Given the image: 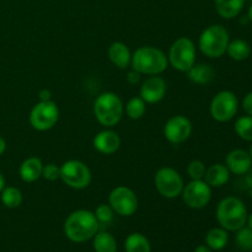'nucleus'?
Instances as JSON below:
<instances>
[{
	"instance_id": "nucleus-1",
	"label": "nucleus",
	"mask_w": 252,
	"mask_h": 252,
	"mask_svg": "<svg viewBox=\"0 0 252 252\" xmlns=\"http://www.w3.org/2000/svg\"><path fill=\"white\" fill-rule=\"evenodd\" d=\"M98 229L100 224L94 212L86 209L71 212L64 221V234L66 239L76 244L85 243L93 239Z\"/></svg>"
},
{
	"instance_id": "nucleus-2",
	"label": "nucleus",
	"mask_w": 252,
	"mask_h": 252,
	"mask_svg": "<svg viewBox=\"0 0 252 252\" xmlns=\"http://www.w3.org/2000/svg\"><path fill=\"white\" fill-rule=\"evenodd\" d=\"M169 65L167 56L157 47L143 46L132 54L130 66L142 75H160Z\"/></svg>"
},
{
	"instance_id": "nucleus-3",
	"label": "nucleus",
	"mask_w": 252,
	"mask_h": 252,
	"mask_svg": "<svg viewBox=\"0 0 252 252\" xmlns=\"http://www.w3.org/2000/svg\"><path fill=\"white\" fill-rule=\"evenodd\" d=\"M217 220L226 231H238L246 225L248 208L240 198L234 196L225 197L217 206Z\"/></svg>"
},
{
	"instance_id": "nucleus-4",
	"label": "nucleus",
	"mask_w": 252,
	"mask_h": 252,
	"mask_svg": "<svg viewBox=\"0 0 252 252\" xmlns=\"http://www.w3.org/2000/svg\"><path fill=\"white\" fill-rule=\"evenodd\" d=\"M125 113V106L120 96L115 93H102L94 102V115L96 121L106 128L118 125Z\"/></svg>"
},
{
	"instance_id": "nucleus-5",
	"label": "nucleus",
	"mask_w": 252,
	"mask_h": 252,
	"mask_svg": "<svg viewBox=\"0 0 252 252\" xmlns=\"http://www.w3.org/2000/svg\"><path fill=\"white\" fill-rule=\"evenodd\" d=\"M230 42L228 30L221 25H211L202 31L198 38V48L208 58H220L226 53Z\"/></svg>"
},
{
	"instance_id": "nucleus-6",
	"label": "nucleus",
	"mask_w": 252,
	"mask_h": 252,
	"mask_svg": "<svg viewBox=\"0 0 252 252\" xmlns=\"http://www.w3.org/2000/svg\"><path fill=\"white\" fill-rule=\"evenodd\" d=\"M167 61L176 70L187 73L196 63V46L189 37H180L171 44Z\"/></svg>"
},
{
	"instance_id": "nucleus-7",
	"label": "nucleus",
	"mask_w": 252,
	"mask_h": 252,
	"mask_svg": "<svg viewBox=\"0 0 252 252\" xmlns=\"http://www.w3.org/2000/svg\"><path fill=\"white\" fill-rule=\"evenodd\" d=\"M154 184L160 196L169 199L181 196L185 187L184 179L180 172L169 166L158 170L154 177Z\"/></svg>"
},
{
	"instance_id": "nucleus-8",
	"label": "nucleus",
	"mask_w": 252,
	"mask_h": 252,
	"mask_svg": "<svg viewBox=\"0 0 252 252\" xmlns=\"http://www.w3.org/2000/svg\"><path fill=\"white\" fill-rule=\"evenodd\" d=\"M59 120V108L54 101H39L32 107L29 121L33 129L46 132L52 129Z\"/></svg>"
},
{
	"instance_id": "nucleus-9",
	"label": "nucleus",
	"mask_w": 252,
	"mask_h": 252,
	"mask_svg": "<svg viewBox=\"0 0 252 252\" xmlns=\"http://www.w3.org/2000/svg\"><path fill=\"white\" fill-rule=\"evenodd\" d=\"M59 179L73 189H84L91 184V171L80 160H68L61 166Z\"/></svg>"
},
{
	"instance_id": "nucleus-10",
	"label": "nucleus",
	"mask_w": 252,
	"mask_h": 252,
	"mask_svg": "<svg viewBox=\"0 0 252 252\" xmlns=\"http://www.w3.org/2000/svg\"><path fill=\"white\" fill-rule=\"evenodd\" d=\"M239 110V100L233 91H219L211 101L209 112L217 122L225 123L233 120Z\"/></svg>"
},
{
	"instance_id": "nucleus-11",
	"label": "nucleus",
	"mask_w": 252,
	"mask_h": 252,
	"mask_svg": "<svg viewBox=\"0 0 252 252\" xmlns=\"http://www.w3.org/2000/svg\"><path fill=\"white\" fill-rule=\"evenodd\" d=\"M108 204L118 216L130 217L138 209V197L129 187L117 186L110 192Z\"/></svg>"
},
{
	"instance_id": "nucleus-12",
	"label": "nucleus",
	"mask_w": 252,
	"mask_h": 252,
	"mask_svg": "<svg viewBox=\"0 0 252 252\" xmlns=\"http://www.w3.org/2000/svg\"><path fill=\"white\" fill-rule=\"evenodd\" d=\"M185 204L192 209H202L208 206L212 198V187L204 180H191L185 185L181 193Z\"/></svg>"
},
{
	"instance_id": "nucleus-13",
	"label": "nucleus",
	"mask_w": 252,
	"mask_h": 252,
	"mask_svg": "<svg viewBox=\"0 0 252 252\" xmlns=\"http://www.w3.org/2000/svg\"><path fill=\"white\" fill-rule=\"evenodd\" d=\"M192 134V123L182 115L169 118L164 126V135L171 144H181L186 142Z\"/></svg>"
},
{
	"instance_id": "nucleus-14",
	"label": "nucleus",
	"mask_w": 252,
	"mask_h": 252,
	"mask_svg": "<svg viewBox=\"0 0 252 252\" xmlns=\"http://www.w3.org/2000/svg\"><path fill=\"white\" fill-rule=\"evenodd\" d=\"M166 81L159 75H149L142 83L139 96L145 103H158L166 95Z\"/></svg>"
},
{
	"instance_id": "nucleus-15",
	"label": "nucleus",
	"mask_w": 252,
	"mask_h": 252,
	"mask_svg": "<svg viewBox=\"0 0 252 252\" xmlns=\"http://www.w3.org/2000/svg\"><path fill=\"white\" fill-rule=\"evenodd\" d=\"M93 145L95 148L96 152L103 155H111L115 154L121 147V138L118 133L115 130L105 129L98 132L97 134L94 137Z\"/></svg>"
},
{
	"instance_id": "nucleus-16",
	"label": "nucleus",
	"mask_w": 252,
	"mask_h": 252,
	"mask_svg": "<svg viewBox=\"0 0 252 252\" xmlns=\"http://www.w3.org/2000/svg\"><path fill=\"white\" fill-rule=\"evenodd\" d=\"M225 166L234 175H245L252 166V160L249 152L244 149H234L225 158Z\"/></svg>"
},
{
	"instance_id": "nucleus-17",
	"label": "nucleus",
	"mask_w": 252,
	"mask_h": 252,
	"mask_svg": "<svg viewBox=\"0 0 252 252\" xmlns=\"http://www.w3.org/2000/svg\"><path fill=\"white\" fill-rule=\"evenodd\" d=\"M42 170H43L42 160L37 157H31L25 159L20 165L19 175L22 181L32 184V182L37 181L39 177H42Z\"/></svg>"
},
{
	"instance_id": "nucleus-18",
	"label": "nucleus",
	"mask_w": 252,
	"mask_h": 252,
	"mask_svg": "<svg viewBox=\"0 0 252 252\" xmlns=\"http://www.w3.org/2000/svg\"><path fill=\"white\" fill-rule=\"evenodd\" d=\"M107 54L111 63L115 66H117V68L127 69L130 65L132 53H130L127 44H125L123 42H113L108 47Z\"/></svg>"
},
{
	"instance_id": "nucleus-19",
	"label": "nucleus",
	"mask_w": 252,
	"mask_h": 252,
	"mask_svg": "<svg viewBox=\"0 0 252 252\" xmlns=\"http://www.w3.org/2000/svg\"><path fill=\"white\" fill-rule=\"evenodd\" d=\"M204 181L212 187V189H219L226 185L230 180V171L225 164H213L206 170V175H204Z\"/></svg>"
},
{
	"instance_id": "nucleus-20",
	"label": "nucleus",
	"mask_w": 252,
	"mask_h": 252,
	"mask_svg": "<svg viewBox=\"0 0 252 252\" xmlns=\"http://www.w3.org/2000/svg\"><path fill=\"white\" fill-rule=\"evenodd\" d=\"M246 0H214V7L220 17L231 20L243 11Z\"/></svg>"
},
{
	"instance_id": "nucleus-21",
	"label": "nucleus",
	"mask_w": 252,
	"mask_h": 252,
	"mask_svg": "<svg viewBox=\"0 0 252 252\" xmlns=\"http://www.w3.org/2000/svg\"><path fill=\"white\" fill-rule=\"evenodd\" d=\"M187 78L196 85H207L214 79V70L207 63H194V65L187 71Z\"/></svg>"
},
{
	"instance_id": "nucleus-22",
	"label": "nucleus",
	"mask_w": 252,
	"mask_h": 252,
	"mask_svg": "<svg viewBox=\"0 0 252 252\" xmlns=\"http://www.w3.org/2000/svg\"><path fill=\"white\" fill-rule=\"evenodd\" d=\"M226 54L230 57L233 61L243 62L250 57L251 46L248 41L243 38H235L229 42L228 48H226Z\"/></svg>"
},
{
	"instance_id": "nucleus-23",
	"label": "nucleus",
	"mask_w": 252,
	"mask_h": 252,
	"mask_svg": "<svg viewBox=\"0 0 252 252\" xmlns=\"http://www.w3.org/2000/svg\"><path fill=\"white\" fill-rule=\"evenodd\" d=\"M229 235L225 229L213 228L208 230L206 235V245L211 249L212 251H221L226 245H228Z\"/></svg>"
},
{
	"instance_id": "nucleus-24",
	"label": "nucleus",
	"mask_w": 252,
	"mask_h": 252,
	"mask_svg": "<svg viewBox=\"0 0 252 252\" xmlns=\"http://www.w3.org/2000/svg\"><path fill=\"white\" fill-rule=\"evenodd\" d=\"M95 252H117V241L108 231H97L93 238Z\"/></svg>"
},
{
	"instance_id": "nucleus-25",
	"label": "nucleus",
	"mask_w": 252,
	"mask_h": 252,
	"mask_svg": "<svg viewBox=\"0 0 252 252\" xmlns=\"http://www.w3.org/2000/svg\"><path fill=\"white\" fill-rule=\"evenodd\" d=\"M126 252H152V245L145 235L140 233H132L125 241Z\"/></svg>"
},
{
	"instance_id": "nucleus-26",
	"label": "nucleus",
	"mask_w": 252,
	"mask_h": 252,
	"mask_svg": "<svg viewBox=\"0 0 252 252\" xmlns=\"http://www.w3.org/2000/svg\"><path fill=\"white\" fill-rule=\"evenodd\" d=\"M0 196H1L2 204H4L6 208H17V207L21 206L22 203V193L19 189H16V187H4V189L0 192Z\"/></svg>"
},
{
	"instance_id": "nucleus-27",
	"label": "nucleus",
	"mask_w": 252,
	"mask_h": 252,
	"mask_svg": "<svg viewBox=\"0 0 252 252\" xmlns=\"http://www.w3.org/2000/svg\"><path fill=\"white\" fill-rule=\"evenodd\" d=\"M145 105H147V103H145V101L143 100L140 96H134V97L130 98L127 102V105H126V115L133 121L140 120V118L144 116L145 111H147Z\"/></svg>"
},
{
	"instance_id": "nucleus-28",
	"label": "nucleus",
	"mask_w": 252,
	"mask_h": 252,
	"mask_svg": "<svg viewBox=\"0 0 252 252\" xmlns=\"http://www.w3.org/2000/svg\"><path fill=\"white\" fill-rule=\"evenodd\" d=\"M234 130L239 138L252 143V116H241L235 121Z\"/></svg>"
},
{
	"instance_id": "nucleus-29",
	"label": "nucleus",
	"mask_w": 252,
	"mask_h": 252,
	"mask_svg": "<svg viewBox=\"0 0 252 252\" xmlns=\"http://www.w3.org/2000/svg\"><path fill=\"white\" fill-rule=\"evenodd\" d=\"M235 233L236 246L243 251H252V229L245 225Z\"/></svg>"
},
{
	"instance_id": "nucleus-30",
	"label": "nucleus",
	"mask_w": 252,
	"mask_h": 252,
	"mask_svg": "<svg viewBox=\"0 0 252 252\" xmlns=\"http://www.w3.org/2000/svg\"><path fill=\"white\" fill-rule=\"evenodd\" d=\"M96 219H97L98 224H110L113 220V216H115V212H113L112 207L110 204L101 203L96 207L95 212Z\"/></svg>"
},
{
	"instance_id": "nucleus-31",
	"label": "nucleus",
	"mask_w": 252,
	"mask_h": 252,
	"mask_svg": "<svg viewBox=\"0 0 252 252\" xmlns=\"http://www.w3.org/2000/svg\"><path fill=\"white\" fill-rule=\"evenodd\" d=\"M206 165L201 160H192L187 166V174L191 180H203L206 175Z\"/></svg>"
},
{
	"instance_id": "nucleus-32",
	"label": "nucleus",
	"mask_w": 252,
	"mask_h": 252,
	"mask_svg": "<svg viewBox=\"0 0 252 252\" xmlns=\"http://www.w3.org/2000/svg\"><path fill=\"white\" fill-rule=\"evenodd\" d=\"M42 177L47 181H57L61 177V166H57L56 164L51 162V164L43 165V170H42Z\"/></svg>"
},
{
	"instance_id": "nucleus-33",
	"label": "nucleus",
	"mask_w": 252,
	"mask_h": 252,
	"mask_svg": "<svg viewBox=\"0 0 252 252\" xmlns=\"http://www.w3.org/2000/svg\"><path fill=\"white\" fill-rule=\"evenodd\" d=\"M241 105H243V108L244 111H245L246 115L252 116V91L244 96L243 103H241Z\"/></svg>"
},
{
	"instance_id": "nucleus-34",
	"label": "nucleus",
	"mask_w": 252,
	"mask_h": 252,
	"mask_svg": "<svg viewBox=\"0 0 252 252\" xmlns=\"http://www.w3.org/2000/svg\"><path fill=\"white\" fill-rule=\"evenodd\" d=\"M140 79H142V74L138 73L137 70L132 69V70L128 71L127 74L128 84H130V85H137V84L140 81Z\"/></svg>"
},
{
	"instance_id": "nucleus-35",
	"label": "nucleus",
	"mask_w": 252,
	"mask_h": 252,
	"mask_svg": "<svg viewBox=\"0 0 252 252\" xmlns=\"http://www.w3.org/2000/svg\"><path fill=\"white\" fill-rule=\"evenodd\" d=\"M39 101H51L52 100V93L47 89H42L38 93Z\"/></svg>"
},
{
	"instance_id": "nucleus-36",
	"label": "nucleus",
	"mask_w": 252,
	"mask_h": 252,
	"mask_svg": "<svg viewBox=\"0 0 252 252\" xmlns=\"http://www.w3.org/2000/svg\"><path fill=\"white\" fill-rule=\"evenodd\" d=\"M245 184L248 185L249 189H252V166L246 171L245 174Z\"/></svg>"
},
{
	"instance_id": "nucleus-37",
	"label": "nucleus",
	"mask_w": 252,
	"mask_h": 252,
	"mask_svg": "<svg viewBox=\"0 0 252 252\" xmlns=\"http://www.w3.org/2000/svg\"><path fill=\"white\" fill-rule=\"evenodd\" d=\"M193 252H213L207 245H199L194 249Z\"/></svg>"
},
{
	"instance_id": "nucleus-38",
	"label": "nucleus",
	"mask_w": 252,
	"mask_h": 252,
	"mask_svg": "<svg viewBox=\"0 0 252 252\" xmlns=\"http://www.w3.org/2000/svg\"><path fill=\"white\" fill-rule=\"evenodd\" d=\"M6 150V142H5L4 138L0 137V155H2Z\"/></svg>"
},
{
	"instance_id": "nucleus-39",
	"label": "nucleus",
	"mask_w": 252,
	"mask_h": 252,
	"mask_svg": "<svg viewBox=\"0 0 252 252\" xmlns=\"http://www.w3.org/2000/svg\"><path fill=\"white\" fill-rule=\"evenodd\" d=\"M4 187H5V179H4V176H2L1 172H0V192L4 189Z\"/></svg>"
},
{
	"instance_id": "nucleus-40",
	"label": "nucleus",
	"mask_w": 252,
	"mask_h": 252,
	"mask_svg": "<svg viewBox=\"0 0 252 252\" xmlns=\"http://www.w3.org/2000/svg\"><path fill=\"white\" fill-rule=\"evenodd\" d=\"M248 19H249V21L252 22V4L250 5V7H249V11H248Z\"/></svg>"
},
{
	"instance_id": "nucleus-41",
	"label": "nucleus",
	"mask_w": 252,
	"mask_h": 252,
	"mask_svg": "<svg viewBox=\"0 0 252 252\" xmlns=\"http://www.w3.org/2000/svg\"><path fill=\"white\" fill-rule=\"evenodd\" d=\"M246 224H248L249 228L252 229V213L248 217V221H246Z\"/></svg>"
},
{
	"instance_id": "nucleus-42",
	"label": "nucleus",
	"mask_w": 252,
	"mask_h": 252,
	"mask_svg": "<svg viewBox=\"0 0 252 252\" xmlns=\"http://www.w3.org/2000/svg\"><path fill=\"white\" fill-rule=\"evenodd\" d=\"M249 154H250V157H251V160H252V145L250 147V150H249Z\"/></svg>"
}]
</instances>
